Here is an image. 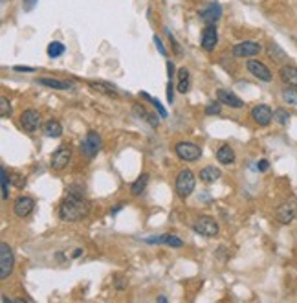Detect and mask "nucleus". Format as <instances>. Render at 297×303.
I'll list each match as a JSON object with an SVG mask.
<instances>
[{"instance_id":"17","label":"nucleus","mask_w":297,"mask_h":303,"mask_svg":"<svg viewBox=\"0 0 297 303\" xmlns=\"http://www.w3.org/2000/svg\"><path fill=\"white\" fill-rule=\"evenodd\" d=\"M279 77L286 86H297V66L284 65L279 70Z\"/></svg>"},{"instance_id":"31","label":"nucleus","mask_w":297,"mask_h":303,"mask_svg":"<svg viewBox=\"0 0 297 303\" xmlns=\"http://www.w3.org/2000/svg\"><path fill=\"white\" fill-rule=\"evenodd\" d=\"M140 96L143 97V99H145V101H149V103H152V105L156 107L158 116H161V118H167V111H165V109H163V105H161L160 101H158V99H154V97H152V96H149V94H147V92H141Z\"/></svg>"},{"instance_id":"28","label":"nucleus","mask_w":297,"mask_h":303,"mask_svg":"<svg viewBox=\"0 0 297 303\" xmlns=\"http://www.w3.org/2000/svg\"><path fill=\"white\" fill-rule=\"evenodd\" d=\"M65 44L63 42H59V40H53V42H50L48 44V57L50 59H57V57H61L63 54H65Z\"/></svg>"},{"instance_id":"23","label":"nucleus","mask_w":297,"mask_h":303,"mask_svg":"<svg viewBox=\"0 0 297 303\" xmlns=\"http://www.w3.org/2000/svg\"><path fill=\"white\" fill-rule=\"evenodd\" d=\"M90 85V88H94L96 92H99V94H105V96H112V97H117V88L112 83H103V81H92V83H88Z\"/></svg>"},{"instance_id":"2","label":"nucleus","mask_w":297,"mask_h":303,"mask_svg":"<svg viewBox=\"0 0 297 303\" xmlns=\"http://www.w3.org/2000/svg\"><path fill=\"white\" fill-rule=\"evenodd\" d=\"M195 186H197V178H195L191 169H182L178 173L176 180H174V191H176L178 198H182V200L189 198V195L195 191Z\"/></svg>"},{"instance_id":"35","label":"nucleus","mask_w":297,"mask_h":303,"mask_svg":"<svg viewBox=\"0 0 297 303\" xmlns=\"http://www.w3.org/2000/svg\"><path fill=\"white\" fill-rule=\"evenodd\" d=\"M127 285H129V283H127V279H123L121 276H114V287H116L117 290H125Z\"/></svg>"},{"instance_id":"26","label":"nucleus","mask_w":297,"mask_h":303,"mask_svg":"<svg viewBox=\"0 0 297 303\" xmlns=\"http://www.w3.org/2000/svg\"><path fill=\"white\" fill-rule=\"evenodd\" d=\"M266 52H268V56H270V59H273L275 63H282V61L286 59V54H284L275 42H268Z\"/></svg>"},{"instance_id":"5","label":"nucleus","mask_w":297,"mask_h":303,"mask_svg":"<svg viewBox=\"0 0 297 303\" xmlns=\"http://www.w3.org/2000/svg\"><path fill=\"white\" fill-rule=\"evenodd\" d=\"M15 267V254L8 242H0V279H8Z\"/></svg>"},{"instance_id":"7","label":"nucleus","mask_w":297,"mask_h":303,"mask_svg":"<svg viewBox=\"0 0 297 303\" xmlns=\"http://www.w3.org/2000/svg\"><path fill=\"white\" fill-rule=\"evenodd\" d=\"M261 52H262V44L253 42V40H244V42H239V44L233 46L231 56L237 57V59H253Z\"/></svg>"},{"instance_id":"29","label":"nucleus","mask_w":297,"mask_h":303,"mask_svg":"<svg viewBox=\"0 0 297 303\" xmlns=\"http://www.w3.org/2000/svg\"><path fill=\"white\" fill-rule=\"evenodd\" d=\"M161 244H165V246H169V248H182L184 246V241H182L178 235L165 233V235H161Z\"/></svg>"},{"instance_id":"16","label":"nucleus","mask_w":297,"mask_h":303,"mask_svg":"<svg viewBox=\"0 0 297 303\" xmlns=\"http://www.w3.org/2000/svg\"><path fill=\"white\" fill-rule=\"evenodd\" d=\"M200 17L202 20H206L207 24H215L218 19L222 17V8L218 2H211V4L207 6L206 10L200 11Z\"/></svg>"},{"instance_id":"12","label":"nucleus","mask_w":297,"mask_h":303,"mask_svg":"<svg viewBox=\"0 0 297 303\" xmlns=\"http://www.w3.org/2000/svg\"><path fill=\"white\" fill-rule=\"evenodd\" d=\"M72 160V149L70 147H59L53 155H51L50 166L53 171H63Z\"/></svg>"},{"instance_id":"10","label":"nucleus","mask_w":297,"mask_h":303,"mask_svg":"<svg viewBox=\"0 0 297 303\" xmlns=\"http://www.w3.org/2000/svg\"><path fill=\"white\" fill-rule=\"evenodd\" d=\"M246 68L248 72H250L253 77H257L259 81H264V83L272 81V72H270V68H268L264 63H261L259 59H248Z\"/></svg>"},{"instance_id":"24","label":"nucleus","mask_w":297,"mask_h":303,"mask_svg":"<svg viewBox=\"0 0 297 303\" xmlns=\"http://www.w3.org/2000/svg\"><path fill=\"white\" fill-rule=\"evenodd\" d=\"M222 177V171L215 166H206L204 169H200V180L206 182V184H211V182L218 180Z\"/></svg>"},{"instance_id":"6","label":"nucleus","mask_w":297,"mask_h":303,"mask_svg":"<svg viewBox=\"0 0 297 303\" xmlns=\"http://www.w3.org/2000/svg\"><path fill=\"white\" fill-rule=\"evenodd\" d=\"M275 221L279 224H290L297 219V198H288L275 210Z\"/></svg>"},{"instance_id":"15","label":"nucleus","mask_w":297,"mask_h":303,"mask_svg":"<svg viewBox=\"0 0 297 303\" xmlns=\"http://www.w3.org/2000/svg\"><path fill=\"white\" fill-rule=\"evenodd\" d=\"M217 97L222 105L229 107V109H242V107H244V101H242L235 92L227 90V88H218Z\"/></svg>"},{"instance_id":"30","label":"nucleus","mask_w":297,"mask_h":303,"mask_svg":"<svg viewBox=\"0 0 297 303\" xmlns=\"http://www.w3.org/2000/svg\"><path fill=\"white\" fill-rule=\"evenodd\" d=\"M0 177H2V198L8 200L10 198V184H11V178H8V171H6V167L0 169Z\"/></svg>"},{"instance_id":"8","label":"nucleus","mask_w":297,"mask_h":303,"mask_svg":"<svg viewBox=\"0 0 297 303\" xmlns=\"http://www.w3.org/2000/svg\"><path fill=\"white\" fill-rule=\"evenodd\" d=\"M174 153L184 162H197L202 157V149L197 143H191V141H178L174 145Z\"/></svg>"},{"instance_id":"36","label":"nucleus","mask_w":297,"mask_h":303,"mask_svg":"<svg viewBox=\"0 0 297 303\" xmlns=\"http://www.w3.org/2000/svg\"><path fill=\"white\" fill-rule=\"evenodd\" d=\"M172 88H174V83H172V79H169V83H167V101H169V103L174 101V92H172Z\"/></svg>"},{"instance_id":"43","label":"nucleus","mask_w":297,"mask_h":303,"mask_svg":"<svg viewBox=\"0 0 297 303\" xmlns=\"http://www.w3.org/2000/svg\"><path fill=\"white\" fill-rule=\"evenodd\" d=\"M121 210H123V204H117V206L110 208V215H116V213L121 212Z\"/></svg>"},{"instance_id":"19","label":"nucleus","mask_w":297,"mask_h":303,"mask_svg":"<svg viewBox=\"0 0 297 303\" xmlns=\"http://www.w3.org/2000/svg\"><path fill=\"white\" fill-rule=\"evenodd\" d=\"M132 109H134L138 116L143 118V120H145L147 123H149V125L152 127V129H156V127L160 125V118H161V116H156V112H149V111L145 109V107L138 105V103H134V105H132Z\"/></svg>"},{"instance_id":"27","label":"nucleus","mask_w":297,"mask_h":303,"mask_svg":"<svg viewBox=\"0 0 297 303\" xmlns=\"http://www.w3.org/2000/svg\"><path fill=\"white\" fill-rule=\"evenodd\" d=\"M281 96L286 105H297V86H286V88H282Z\"/></svg>"},{"instance_id":"41","label":"nucleus","mask_w":297,"mask_h":303,"mask_svg":"<svg viewBox=\"0 0 297 303\" xmlns=\"http://www.w3.org/2000/svg\"><path fill=\"white\" fill-rule=\"evenodd\" d=\"M268 167H270V162H268V160H261V162L257 164V169H259L261 173H262V171H266Z\"/></svg>"},{"instance_id":"13","label":"nucleus","mask_w":297,"mask_h":303,"mask_svg":"<svg viewBox=\"0 0 297 303\" xmlns=\"http://www.w3.org/2000/svg\"><path fill=\"white\" fill-rule=\"evenodd\" d=\"M33 208H35V200L31 197H28V195H20V197H17L15 202H13V212H15V215L20 219L28 217V215L33 212Z\"/></svg>"},{"instance_id":"40","label":"nucleus","mask_w":297,"mask_h":303,"mask_svg":"<svg viewBox=\"0 0 297 303\" xmlns=\"http://www.w3.org/2000/svg\"><path fill=\"white\" fill-rule=\"evenodd\" d=\"M167 77H169V79L174 77V63H172V61H167Z\"/></svg>"},{"instance_id":"32","label":"nucleus","mask_w":297,"mask_h":303,"mask_svg":"<svg viewBox=\"0 0 297 303\" xmlns=\"http://www.w3.org/2000/svg\"><path fill=\"white\" fill-rule=\"evenodd\" d=\"M273 120L282 127L288 125V121H290V112H288L286 109H277V111H273Z\"/></svg>"},{"instance_id":"22","label":"nucleus","mask_w":297,"mask_h":303,"mask_svg":"<svg viewBox=\"0 0 297 303\" xmlns=\"http://www.w3.org/2000/svg\"><path fill=\"white\" fill-rule=\"evenodd\" d=\"M42 132H44L46 136L48 138H59L61 134H63V125H61V121L59 120H48L42 125Z\"/></svg>"},{"instance_id":"39","label":"nucleus","mask_w":297,"mask_h":303,"mask_svg":"<svg viewBox=\"0 0 297 303\" xmlns=\"http://www.w3.org/2000/svg\"><path fill=\"white\" fill-rule=\"evenodd\" d=\"M37 2H39V0H22V6H24L26 11H31L33 8H35Z\"/></svg>"},{"instance_id":"44","label":"nucleus","mask_w":297,"mask_h":303,"mask_svg":"<svg viewBox=\"0 0 297 303\" xmlns=\"http://www.w3.org/2000/svg\"><path fill=\"white\" fill-rule=\"evenodd\" d=\"M81 254H83V250H81V248H77V250H74V258H79Z\"/></svg>"},{"instance_id":"21","label":"nucleus","mask_w":297,"mask_h":303,"mask_svg":"<svg viewBox=\"0 0 297 303\" xmlns=\"http://www.w3.org/2000/svg\"><path fill=\"white\" fill-rule=\"evenodd\" d=\"M217 160H218V164H222V166H231L233 162H235V151H233V147H229V145L218 147Z\"/></svg>"},{"instance_id":"45","label":"nucleus","mask_w":297,"mask_h":303,"mask_svg":"<svg viewBox=\"0 0 297 303\" xmlns=\"http://www.w3.org/2000/svg\"><path fill=\"white\" fill-rule=\"evenodd\" d=\"M158 301H160V303H165L167 298H165V296H160V298H158Z\"/></svg>"},{"instance_id":"9","label":"nucleus","mask_w":297,"mask_h":303,"mask_svg":"<svg viewBox=\"0 0 297 303\" xmlns=\"http://www.w3.org/2000/svg\"><path fill=\"white\" fill-rule=\"evenodd\" d=\"M20 127L26 132H35L40 127V112L35 109H26L20 114Z\"/></svg>"},{"instance_id":"18","label":"nucleus","mask_w":297,"mask_h":303,"mask_svg":"<svg viewBox=\"0 0 297 303\" xmlns=\"http://www.w3.org/2000/svg\"><path fill=\"white\" fill-rule=\"evenodd\" d=\"M35 83L42 86H48V88H55V90H70L72 88V81H61L53 79V77H37Z\"/></svg>"},{"instance_id":"14","label":"nucleus","mask_w":297,"mask_h":303,"mask_svg":"<svg viewBox=\"0 0 297 303\" xmlns=\"http://www.w3.org/2000/svg\"><path fill=\"white\" fill-rule=\"evenodd\" d=\"M218 42V31L215 24H207L204 30H202V37H200V44L206 52L215 50V46Z\"/></svg>"},{"instance_id":"34","label":"nucleus","mask_w":297,"mask_h":303,"mask_svg":"<svg viewBox=\"0 0 297 303\" xmlns=\"http://www.w3.org/2000/svg\"><path fill=\"white\" fill-rule=\"evenodd\" d=\"M220 101H217V103H215V101H213V103H207L206 105V114L207 116H217V114H220Z\"/></svg>"},{"instance_id":"42","label":"nucleus","mask_w":297,"mask_h":303,"mask_svg":"<svg viewBox=\"0 0 297 303\" xmlns=\"http://www.w3.org/2000/svg\"><path fill=\"white\" fill-rule=\"evenodd\" d=\"M13 70L15 72H35V68H31V66H13Z\"/></svg>"},{"instance_id":"37","label":"nucleus","mask_w":297,"mask_h":303,"mask_svg":"<svg viewBox=\"0 0 297 303\" xmlns=\"http://www.w3.org/2000/svg\"><path fill=\"white\" fill-rule=\"evenodd\" d=\"M11 182H13V184H15L17 187H24V184H26V180L22 177H19V175H11Z\"/></svg>"},{"instance_id":"4","label":"nucleus","mask_w":297,"mask_h":303,"mask_svg":"<svg viewBox=\"0 0 297 303\" xmlns=\"http://www.w3.org/2000/svg\"><path fill=\"white\" fill-rule=\"evenodd\" d=\"M193 230L197 233H200V235H204V237H217L218 232H220L218 222L213 217H209V215H200V217L195 219Z\"/></svg>"},{"instance_id":"25","label":"nucleus","mask_w":297,"mask_h":303,"mask_svg":"<svg viewBox=\"0 0 297 303\" xmlns=\"http://www.w3.org/2000/svg\"><path fill=\"white\" fill-rule=\"evenodd\" d=\"M147 184H149V175L147 173H143V175H140V177L136 178V180L132 182L131 186V193L134 195V197H140L141 193L147 189Z\"/></svg>"},{"instance_id":"38","label":"nucleus","mask_w":297,"mask_h":303,"mask_svg":"<svg viewBox=\"0 0 297 303\" xmlns=\"http://www.w3.org/2000/svg\"><path fill=\"white\" fill-rule=\"evenodd\" d=\"M154 44H156V48L160 50L161 56H167V52H165V46H163V42H161V39L158 35H154Z\"/></svg>"},{"instance_id":"20","label":"nucleus","mask_w":297,"mask_h":303,"mask_svg":"<svg viewBox=\"0 0 297 303\" xmlns=\"http://www.w3.org/2000/svg\"><path fill=\"white\" fill-rule=\"evenodd\" d=\"M178 92L180 94H187L189 88H191V74H189V68L182 66L178 68V85H176Z\"/></svg>"},{"instance_id":"1","label":"nucleus","mask_w":297,"mask_h":303,"mask_svg":"<svg viewBox=\"0 0 297 303\" xmlns=\"http://www.w3.org/2000/svg\"><path fill=\"white\" fill-rule=\"evenodd\" d=\"M88 213H90V202L85 195V186L72 184L65 198L61 200L57 215L63 222H77L88 217Z\"/></svg>"},{"instance_id":"33","label":"nucleus","mask_w":297,"mask_h":303,"mask_svg":"<svg viewBox=\"0 0 297 303\" xmlns=\"http://www.w3.org/2000/svg\"><path fill=\"white\" fill-rule=\"evenodd\" d=\"M0 116L2 118L11 116V103L6 96H0Z\"/></svg>"},{"instance_id":"11","label":"nucleus","mask_w":297,"mask_h":303,"mask_svg":"<svg viewBox=\"0 0 297 303\" xmlns=\"http://www.w3.org/2000/svg\"><path fill=\"white\" fill-rule=\"evenodd\" d=\"M250 114H252V120L255 121L259 127H268L273 121V111L268 105H264V103L253 107Z\"/></svg>"},{"instance_id":"3","label":"nucleus","mask_w":297,"mask_h":303,"mask_svg":"<svg viewBox=\"0 0 297 303\" xmlns=\"http://www.w3.org/2000/svg\"><path fill=\"white\" fill-rule=\"evenodd\" d=\"M101 147H103V140H101L99 134H97L96 131H88L86 132L85 140L81 141L79 149H81V155H83V157L92 160V158L101 151Z\"/></svg>"}]
</instances>
